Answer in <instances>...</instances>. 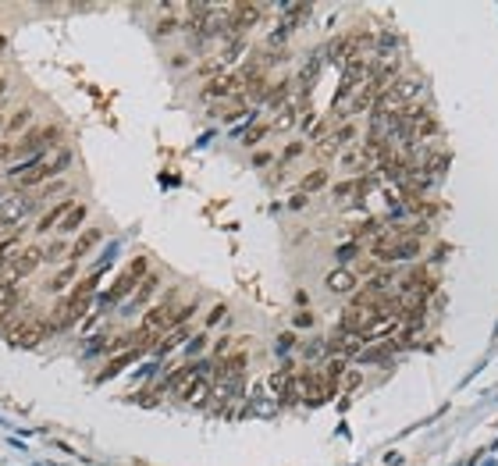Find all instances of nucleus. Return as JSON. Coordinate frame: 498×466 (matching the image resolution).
I'll return each mask as SVG.
<instances>
[{"label": "nucleus", "mask_w": 498, "mask_h": 466, "mask_svg": "<svg viewBox=\"0 0 498 466\" xmlns=\"http://www.w3.org/2000/svg\"><path fill=\"white\" fill-rule=\"evenodd\" d=\"M96 285H100V274H89V278H82L72 292H68V299H61L57 303V310H54V317H50V328H72L79 317H86V310H89V303H93V296H96Z\"/></svg>", "instance_id": "nucleus-3"}, {"label": "nucleus", "mask_w": 498, "mask_h": 466, "mask_svg": "<svg viewBox=\"0 0 498 466\" xmlns=\"http://www.w3.org/2000/svg\"><path fill=\"white\" fill-rule=\"evenodd\" d=\"M303 150H306V146H303L299 139H296V143H289V146H285V153H282V160H278V167H289V164H292Z\"/></svg>", "instance_id": "nucleus-25"}, {"label": "nucleus", "mask_w": 498, "mask_h": 466, "mask_svg": "<svg viewBox=\"0 0 498 466\" xmlns=\"http://www.w3.org/2000/svg\"><path fill=\"white\" fill-rule=\"evenodd\" d=\"M86 213H89V210H86L82 203H75V206H72V213L61 221V231H79V228H82V221H86Z\"/></svg>", "instance_id": "nucleus-19"}, {"label": "nucleus", "mask_w": 498, "mask_h": 466, "mask_svg": "<svg viewBox=\"0 0 498 466\" xmlns=\"http://www.w3.org/2000/svg\"><path fill=\"white\" fill-rule=\"evenodd\" d=\"M178 26H182L178 18H160V22H157V36H167V33H175Z\"/></svg>", "instance_id": "nucleus-26"}, {"label": "nucleus", "mask_w": 498, "mask_h": 466, "mask_svg": "<svg viewBox=\"0 0 498 466\" xmlns=\"http://www.w3.org/2000/svg\"><path fill=\"white\" fill-rule=\"evenodd\" d=\"M68 164H72V146H61V150H47V153H40V157H33V160L11 164V167L4 171V178L18 182L22 189H40V185L54 182L61 171H68Z\"/></svg>", "instance_id": "nucleus-1"}, {"label": "nucleus", "mask_w": 498, "mask_h": 466, "mask_svg": "<svg viewBox=\"0 0 498 466\" xmlns=\"http://www.w3.org/2000/svg\"><path fill=\"white\" fill-rule=\"evenodd\" d=\"M61 192H68V182H61V178H54V182L40 185V196H43V199H57Z\"/></svg>", "instance_id": "nucleus-22"}, {"label": "nucleus", "mask_w": 498, "mask_h": 466, "mask_svg": "<svg viewBox=\"0 0 498 466\" xmlns=\"http://www.w3.org/2000/svg\"><path fill=\"white\" fill-rule=\"evenodd\" d=\"M356 388H360V374H349L345 377V392H356Z\"/></svg>", "instance_id": "nucleus-28"}, {"label": "nucleus", "mask_w": 498, "mask_h": 466, "mask_svg": "<svg viewBox=\"0 0 498 466\" xmlns=\"http://www.w3.org/2000/svg\"><path fill=\"white\" fill-rule=\"evenodd\" d=\"M40 264H43V250H40V246H26V250H15V253H11L8 267L0 271V274H8L11 282H22V278L33 274Z\"/></svg>", "instance_id": "nucleus-7"}, {"label": "nucleus", "mask_w": 498, "mask_h": 466, "mask_svg": "<svg viewBox=\"0 0 498 466\" xmlns=\"http://www.w3.org/2000/svg\"><path fill=\"white\" fill-rule=\"evenodd\" d=\"M8 93V79H0V96H4Z\"/></svg>", "instance_id": "nucleus-30"}, {"label": "nucleus", "mask_w": 498, "mask_h": 466, "mask_svg": "<svg viewBox=\"0 0 498 466\" xmlns=\"http://www.w3.org/2000/svg\"><path fill=\"white\" fill-rule=\"evenodd\" d=\"M75 271H79V267H75V264H68L61 274H54V278L47 282V292H54V296H57V292H65V289H68V282L75 278Z\"/></svg>", "instance_id": "nucleus-18"}, {"label": "nucleus", "mask_w": 498, "mask_h": 466, "mask_svg": "<svg viewBox=\"0 0 498 466\" xmlns=\"http://www.w3.org/2000/svg\"><path fill=\"white\" fill-rule=\"evenodd\" d=\"M353 139H356V125H353V121H342V125L331 132V143H335L338 150H342L345 143H353Z\"/></svg>", "instance_id": "nucleus-20"}, {"label": "nucleus", "mask_w": 498, "mask_h": 466, "mask_svg": "<svg viewBox=\"0 0 498 466\" xmlns=\"http://www.w3.org/2000/svg\"><path fill=\"white\" fill-rule=\"evenodd\" d=\"M363 345H367V338H363V335H349V331H338V335L328 342V349H331V353H338L342 360H345V356H353V353H360Z\"/></svg>", "instance_id": "nucleus-11"}, {"label": "nucleus", "mask_w": 498, "mask_h": 466, "mask_svg": "<svg viewBox=\"0 0 498 466\" xmlns=\"http://www.w3.org/2000/svg\"><path fill=\"white\" fill-rule=\"evenodd\" d=\"M157 285H160V278H157V274H146V278H143V285L135 289V303H146V299L157 292Z\"/></svg>", "instance_id": "nucleus-21"}, {"label": "nucleus", "mask_w": 498, "mask_h": 466, "mask_svg": "<svg viewBox=\"0 0 498 466\" xmlns=\"http://www.w3.org/2000/svg\"><path fill=\"white\" fill-rule=\"evenodd\" d=\"M146 267H150V264H146V257H135V260H132V264L125 267V274H121V278H118V282H114V285L107 289L104 303L111 306V303H121V299H125L128 292H135V289H139V278L146 274Z\"/></svg>", "instance_id": "nucleus-6"}, {"label": "nucleus", "mask_w": 498, "mask_h": 466, "mask_svg": "<svg viewBox=\"0 0 498 466\" xmlns=\"http://www.w3.org/2000/svg\"><path fill=\"white\" fill-rule=\"evenodd\" d=\"M434 289H438V271H434V267H413V271L402 278V296L427 299Z\"/></svg>", "instance_id": "nucleus-8"}, {"label": "nucleus", "mask_w": 498, "mask_h": 466, "mask_svg": "<svg viewBox=\"0 0 498 466\" xmlns=\"http://www.w3.org/2000/svg\"><path fill=\"white\" fill-rule=\"evenodd\" d=\"M328 185V167H314L303 182H299V196H306V192H317V189H324Z\"/></svg>", "instance_id": "nucleus-15"}, {"label": "nucleus", "mask_w": 498, "mask_h": 466, "mask_svg": "<svg viewBox=\"0 0 498 466\" xmlns=\"http://www.w3.org/2000/svg\"><path fill=\"white\" fill-rule=\"evenodd\" d=\"M367 257L377 260V264L416 260V257H420V239H416V235H406V231H399V228H388L384 235H377V239L367 246Z\"/></svg>", "instance_id": "nucleus-2"}, {"label": "nucleus", "mask_w": 498, "mask_h": 466, "mask_svg": "<svg viewBox=\"0 0 498 466\" xmlns=\"http://www.w3.org/2000/svg\"><path fill=\"white\" fill-rule=\"evenodd\" d=\"M72 206H75V199H72V192L65 196V199H57L43 217H40V224H36V231H40V235H43V231H50V228H61V221L72 213Z\"/></svg>", "instance_id": "nucleus-10"}, {"label": "nucleus", "mask_w": 498, "mask_h": 466, "mask_svg": "<svg viewBox=\"0 0 498 466\" xmlns=\"http://www.w3.org/2000/svg\"><path fill=\"white\" fill-rule=\"evenodd\" d=\"M4 50H8V40H4V36H0V54H4Z\"/></svg>", "instance_id": "nucleus-31"}, {"label": "nucleus", "mask_w": 498, "mask_h": 466, "mask_svg": "<svg viewBox=\"0 0 498 466\" xmlns=\"http://www.w3.org/2000/svg\"><path fill=\"white\" fill-rule=\"evenodd\" d=\"M267 132H271V125H267V121H264V125H253V128H249V132L242 135V143H245V146H253V143H260Z\"/></svg>", "instance_id": "nucleus-24"}, {"label": "nucleus", "mask_w": 498, "mask_h": 466, "mask_svg": "<svg viewBox=\"0 0 498 466\" xmlns=\"http://www.w3.org/2000/svg\"><path fill=\"white\" fill-rule=\"evenodd\" d=\"M253 164H257V167H264V164H271V153H257V157H253Z\"/></svg>", "instance_id": "nucleus-29"}, {"label": "nucleus", "mask_w": 498, "mask_h": 466, "mask_svg": "<svg viewBox=\"0 0 498 466\" xmlns=\"http://www.w3.org/2000/svg\"><path fill=\"white\" fill-rule=\"evenodd\" d=\"M33 114H36L33 107H15V114H11V118L4 121V132H8V139H11V143H15V135H22V132L29 128Z\"/></svg>", "instance_id": "nucleus-12"}, {"label": "nucleus", "mask_w": 498, "mask_h": 466, "mask_svg": "<svg viewBox=\"0 0 498 466\" xmlns=\"http://www.w3.org/2000/svg\"><path fill=\"white\" fill-rule=\"evenodd\" d=\"M356 285H360V278L353 274V267H338V271L328 274V289L331 292H356Z\"/></svg>", "instance_id": "nucleus-13"}, {"label": "nucleus", "mask_w": 498, "mask_h": 466, "mask_svg": "<svg viewBox=\"0 0 498 466\" xmlns=\"http://www.w3.org/2000/svg\"><path fill=\"white\" fill-rule=\"evenodd\" d=\"M100 239H104V235H100V228H89V231H86V235H82V239H79V243L72 246V253H68V260L75 264V260H79V257H86V253H89V250H93V246H96Z\"/></svg>", "instance_id": "nucleus-14"}, {"label": "nucleus", "mask_w": 498, "mask_h": 466, "mask_svg": "<svg viewBox=\"0 0 498 466\" xmlns=\"http://www.w3.org/2000/svg\"><path fill=\"white\" fill-rule=\"evenodd\" d=\"M0 303H22V292H18V282H11L8 274H0Z\"/></svg>", "instance_id": "nucleus-17"}, {"label": "nucleus", "mask_w": 498, "mask_h": 466, "mask_svg": "<svg viewBox=\"0 0 498 466\" xmlns=\"http://www.w3.org/2000/svg\"><path fill=\"white\" fill-rule=\"evenodd\" d=\"M43 260H47V264H57V260H68V246H65V243H50V246L43 250Z\"/></svg>", "instance_id": "nucleus-23"}, {"label": "nucleus", "mask_w": 498, "mask_h": 466, "mask_svg": "<svg viewBox=\"0 0 498 466\" xmlns=\"http://www.w3.org/2000/svg\"><path fill=\"white\" fill-rule=\"evenodd\" d=\"M50 331H54L50 321H43V317H29V321H22V324L11 328V338H15L18 345H36V342H43Z\"/></svg>", "instance_id": "nucleus-9"}, {"label": "nucleus", "mask_w": 498, "mask_h": 466, "mask_svg": "<svg viewBox=\"0 0 498 466\" xmlns=\"http://www.w3.org/2000/svg\"><path fill=\"white\" fill-rule=\"evenodd\" d=\"M54 143H61V128L57 125H47V128H36L22 139H15V157H40L47 150H54Z\"/></svg>", "instance_id": "nucleus-5"}, {"label": "nucleus", "mask_w": 498, "mask_h": 466, "mask_svg": "<svg viewBox=\"0 0 498 466\" xmlns=\"http://www.w3.org/2000/svg\"><path fill=\"white\" fill-rule=\"evenodd\" d=\"M338 257H342V260H356V257H360V246H356V243H353V246H342Z\"/></svg>", "instance_id": "nucleus-27"}, {"label": "nucleus", "mask_w": 498, "mask_h": 466, "mask_svg": "<svg viewBox=\"0 0 498 466\" xmlns=\"http://www.w3.org/2000/svg\"><path fill=\"white\" fill-rule=\"evenodd\" d=\"M367 189V178H353V182H342V185H335V199H360V192Z\"/></svg>", "instance_id": "nucleus-16"}, {"label": "nucleus", "mask_w": 498, "mask_h": 466, "mask_svg": "<svg viewBox=\"0 0 498 466\" xmlns=\"http://www.w3.org/2000/svg\"><path fill=\"white\" fill-rule=\"evenodd\" d=\"M0 125H4V111H0Z\"/></svg>", "instance_id": "nucleus-32"}, {"label": "nucleus", "mask_w": 498, "mask_h": 466, "mask_svg": "<svg viewBox=\"0 0 498 466\" xmlns=\"http://www.w3.org/2000/svg\"><path fill=\"white\" fill-rule=\"evenodd\" d=\"M33 203H36V196H26V192H15V196L0 199V239H18L22 221L29 217Z\"/></svg>", "instance_id": "nucleus-4"}]
</instances>
